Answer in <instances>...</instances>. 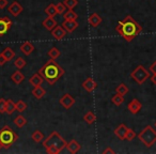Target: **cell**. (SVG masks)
Returning a JSON list of instances; mask_svg holds the SVG:
<instances>
[{"label": "cell", "mask_w": 156, "mask_h": 154, "mask_svg": "<svg viewBox=\"0 0 156 154\" xmlns=\"http://www.w3.org/2000/svg\"><path fill=\"white\" fill-rule=\"evenodd\" d=\"M115 31L126 42H132L142 32V27L130 15H126L123 20H120L115 27Z\"/></svg>", "instance_id": "obj_1"}, {"label": "cell", "mask_w": 156, "mask_h": 154, "mask_svg": "<svg viewBox=\"0 0 156 154\" xmlns=\"http://www.w3.org/2000/svg\"><path fill=\"white\" fill-rule=\"evenodd\" d=\"M39 73L42 75L44 81H46L49 85L52 86L64 75L65 72L63 67H61V65L57 61H55V59H49L40 69Z\"/></svg>", "instance_id": "obj_2"}, {"label": "cell", "mask_w": 156, "mask_h": 154, "mask_svg": "<svg viewBox=\"0 0 156 154\" xmlns=\"http://www.w3.org/2000/svg\"><path fill=\"white\" fill-rule=\"evenodd\" d=\"M43 147L46 149L47 153L49 154H58L66 147V141L58 132H52L49 136L43 141Z\"/></svg>", "instance_id": "obj_3"}, {"label": "cell", "mask_w": 156, "mask_h": 154, "mask_svg": "<svg viewBox=\"0 0 156 154\" xmlns=\"http://www.w3.org/2000/svg\"><path fill=\"white\" fill-rule=\"evenodd\" d=\"M18 139V135L10 127L9 125H5L0 130V142L2 143L5 149H9L14 142Z\"/></svg>", "instance_id": "obj_4"}, {"label": "cell", "mask_w": 156, "mask_h": 154, "mask_svg": "<svg viewBox=\"0 0 156 154\" xmlns=\"http://www.w3.org/2000/svg\"><path fill=\"white\" fill-rule=\"evenodd\" d=\"M138 138L147 148H151L156 142V131L151 125H147L138 134Z\"/></svg>", "instance_id": "obj_5"}, {"label": "cell", "mask_w": 156, "mask_h": 154, "mask_svg": "<svg viewBox=\"0 0 156 154\" xmlns=\"http://www.w3.org/2000/svg\"><path fill=\"white\" fill-rule=\"evenodd\" d=\"M130 77L136 81L138 85H143L150 78V73L143 65H138L134 71L130 73Z\"/></svg>", "instance_id": "obj_6"}, {"label": "cell", "mask_w": 156, "mask_h": 154, "mask_svg": "<svg viewBox=\"0 0 156 154\" xmlns=\"http://www.w3.org/2000/svg\"><path fill=\"white\" fill-rule=\"evenodd\" d=\"M12 27V20L8 16L0 18V37L5 35Z\"/></svg>", "instance_id": "obj_7"}, {"label": "cell", "mask_w": 156, "mask_h": 154, "mask_svg": "<svg viewBox=\"0 0 156 154\" xmlns=\"http://www.w3.org/2000/svg\"><path fill=\"white\" fill-rule=\"evenodd\" d=\"M59 103H60V104L62 105L65 109H69V108H72V107H73L74 104H75V98H74L71 94L65 93L60 98Z\"/></svg>", "instance_id": "obj_8"}, {"label": "cell", "mask_w": 156, "mask_h": 154, "mask_svg": "<svg viewBox=\"0 0 156 154\" xmlns=\"http://www.w3.org/2000/svg\"><path fill=\"white\" fill-rule=\"evenodd\" d=\"M8 11H9V13H11L14 17H17L20 14L23 13L24 8H23V5H20L18 1H13V2L8 7Z\"/></svg>", "instance_id": "obj_9"}, {"label": "cell", "mask_w": 156, "mask_h": 154, "mask_svg": "<svg viewBox=\"0 0 156 154\" xmlns=\"http://www.w3.org/2000/svg\"><path fill=\"white\" fill-rule=\"evenodd\" d=\"M50 32H51L52 38H54V39H56V40H58V41L62 40L63 38L66 35V33H67L66 30H65V29L63 28L62 26H58V25H57V26L55 27V28L52 29Z\"/></svg>", "instance_id": "obj_10"}, {"label": "cell", "mask_w": 156, "mask_h": 154, "mask_svg": "<svg viewBox=\"0 0 156 154\" xmlns=\"http://www.w3.org/2000/svg\"><path fill=\"white\" fill-rule=\"evenodd\" d=\"M141 108H142V104H141L137 98H133L127 105V109L129 110V113H133V115L138 113L139 111L141 110Z\"/></svg>", "instance_id": "obj_11"}, {"label": "cell", "mask_w": 156, "mask_h": 154, "mask_svg": "<svg viewBox=\"0 0 156 154\" xmlns=\"http://www.w3.org/2000/svg\"><path fill=\"white\" fill-rule=\"evenodd\" d=\"M61 26H62L63 28L66 30V32L72 33L78 28V26H79V25H78L77 20H64Z\"/></svg>", "instance_id": "obj_12"}, {"label": "cell", "mask_w": 156, "mask_h": 154, "mask_svg": "<svg viewBox=\"0 0 156 154\" xmlns=\"http://www.w3.org/2000/svg\"><path fill=\"white\" fill-rule=\"evenodd\" d=\"M128 127L125 125L124 123L120 124L117 128L115 130V135L120 139V140H125V136H126V133H127Z\"/></svg>", "instance_id": "obj_13"}, {"label": "cell", "mask_w": 156, "mask_h": 154, "mask_svg": "<svg viewBox=\"0 0 156 154\" xmlns=\"http://www.w3.org/2000/svg\"><path fill=\"white\" fill-rule=\"evenodd\" d=\"M67 149V151L69 152V153L72 154H75L77 153L79 150H80L81 148V145L78 141H76L75 139H72L71 141H69V142H66V147H65Z\"/></svg>", "instance_id": "obj_14"}, {"label": "cell", "mask_w": 156, "mask_h": 154, "mask_svg": "<svg viewBox=\"0 0 156 154\" xmlns=\"http://www.w3.org/2000/svg\"><path fill=\"white\" fill-rule=\"evenodd\" d=\"M96 87H98V84L94 81V79L92 78V77H88V78L83 83V88L87 92H89V93H91Z\"/></svg>", "instance_id": "obj_15"}, {"label": "cell", "mask_w": 156, "mask_h": 154, "mask_svg": "<svg viewBox=\"0 0 156 154\" xmlns=\"http://www.w3.org/2000/svg\"><path fill=\"white\" fill-rule=\"evenodd\" d=\"M42 26H43L45 29H47L48 31H51L52 29L57 26V20H55V17L48 16L47 18H45V20L42 22Z\"/></svg>", "instance_id": "obj_16"}, {"label": "cell", "mask_w": 156, "mask_h": 154, "mask_svg": "<svg viewBox=\"0 0 156 154\" xmlns=\"http://www.w3.org/2000/svg\"><path fill=\"white\" fill-rule=\"evenodd\" d=\"M20 50L25 56H30L34 50V46L31 42H25L20 45Z\"/></svg>", "instance_id": "obj_17"}, {"label": "cell", "mask_w": 156, "mask_h": 154, "mask_svg": "<svg viewBox=\"0 0 156 154\" xmlns=\"http://www.w3.org/2000/svg\"><path fill=\"white\" fill-rule=\"evenodd\" d=\"M43 81H44V78L42 77V75L40 73L33 74V75L31 76L30 78H29V83H30V85H32L33 87H37V86H41Z\"/></svg>", "instance_id": "obj_18"}, {"label": "cell", "mask_w": 156, "mask_h": 154, "mask_svg": "<svg viewBox=\"0 0 156 154\" xmlns=\"http://www.w3.org/2000/svg\"><path fill=\"white\" fill-rule=\"evenodd\" d=\"M88 22H89V24L91 25L92 27L95 28V27H98L101 25V23H102V17H101L98 13H93L89 16Z\"/></svg>", "instance_id": "obj_19"}, {"label": "cell", "mask_w": 156, "mask_h": 154, "mask_svg": "<svg viewBox=\"0 0 156 154\" xmlns=\"http://www.w3.org/2000/svg\"><path fill=\"white\" fill-rule=\"evenodd\" d=\"M31 93H32V95L34 96L37 100H41V98H43L44 96L46 95L45 89L42 88L41 86H37V87L33 88L32 91H31Z\"/></svg>", "instance_id": "obj_20"}, {"label": "cell", "mask_w": 156, "mask_h": 154, "mask_svg": "<svg viewBox=\"0 0 156 154\" xmlns=\"http://www.w3.org/2000/svg\"><path fill=\"white\" fill-rule=\"evenodd\" d=\"M11 79L14 84H16V85H20V84L25 81V75L20 71V70H17V71H15L13 74H12Z\"/></svg>", "instance_id": "obj_21"}, {"label": "cell", "mask_w": 156, "mask_h": 154, "mask_svg": "<svg viewBox=\"0 0 156 154\" xmlns=\"http://www.w3.org/2000/svg\"><path fill=\"white\" fill-rule=\"evenodd\" d=\"M16 110V103L14 102L12 98H9V100H7V107H5V113H8V115H12V113H14V111Z\"/></svg>", "instance_id": "obj_22"}, {"label": "cell", "mask_w": 156, "mask_h": 154, "mask_svg": "<svg viewBox=\"0 0 156 154\" xmlns=\"http://www.w3.org/2000/svg\"><path fill=\"white\" fill-rule=\"evenodd\" d=\"M14 124H15L17 127H20V128H22V127H24L25 125L27 124V119L24 117V116H22V115H18L17 117L14 119Z\"/></svg>", "instance_id": "obj_23"}, {"label": "cell", "mask_w": 156, "mask_h": 154, "mask_svg": "<svg viewBox=\"0 0 156 154\" xmlns=\"http://www.w3.org/2000/svg\"><path fill=\"white\" fill-rule=\"evenodd\" d=\"M63 18H64V20H77L78 15L73 10H67L63 13Z\"/></svg>", "instance_id": "obj_24"}, {"label": "cell", "mask_w": 156, "mask_h": 154, "mask_svg": "<svg viewBox=\"0 0 156 154\" xmlns=\"http://www.w3.org/2000/svg\"><path fill=\"white\" fill-rule=\"evenodd\" d=\"M111 102H112L115 106H120V105H122L125 102V98H124V95L115 93V95H112V98H111Z\"/></svg>", "instance_id": "obj_25"}, {"label": "cell", "mask_w": 156, "mask_h": 154, "mask_svg": "<svg viewBox=\"0 0 156 154\" xmlns=\"http://www.w3.org/2000/svg\"><path fill=\"white\" fill-rule=\"evenodd\" d=\"M1 54H2L3 56L5 57V58H7L8 61H11L12 59L15 58V52H14V50L12 49L11 47H5Z\"/></svg>", "instance_id": "obj_26"}, {"label": "cell", "mask_w": 156, "mask_h": 154, "mask_svg": "<svg viewBox=\"0 0 156 154\" xmlns=\"http://www.w3.org/2000/svg\"><path fill=\"white\" fill-rule=\"evenodd\" d=\"M31 138H32V140L34 141V142L40 143V142H42V141L44 140V135H43V133H42L41 131L37 130V131H34V132L32 133V135H31Z\"/></svg>", "instance_id": "obj_27"}, {"label": "cell", "mask_w": 156, "mask_h": 154, "mask_svg": "<svg viewBox=\"0 0 156 154\" xmlns=\"http://www.w3.org/2000/svg\"><path fill=\"white\" fill-rule=\"evenodd\" d=\"M45 13L47 14L48 16H50V17H55V16L58 14V13H57L56 5H54V3H50V5L45 9Z\"/></svg>", "instance_id": "obj_28"}, {"label": "cell", "mask_w": 156, "mask_h": 154, "mask_svg": "<svg viewBox=\"0 0 156 154\" xmlns=\"http://www.w3.org/2000/svg\"><path fill=\"white\" fill-rule=\"evenodd\" d=\"M83 121H86L88 124L91 125V124H93L96 121V116L92 111H88L85 115V117H83Z\"/></svg>", "instance_id": "obj_29"}, {"label": "cell", "mask_w": 156, "mask_h": 154, "mask_svg": "<svg viewBox=\"0 0 156 154\" xmlns=\"http://www.w3.org/2000/svg\"><path fill=\"white\" fill-rule=\"evenodd\" d=\"M26 64H27V61L23 57H17L15 59V61H14V65L17 67V70H22L23 67L26 66Z\"/></svg>", "instance_id": "obj_30"}, {"label": "cell", "mask_w": 156, "mask_h": 154, "mask_svg": "<svg viewBox=\"0 0 156 154\" xmlns=\"http://www.w3.org/2000/svg\"><path fill=\"white\" fill-rule=\"evenodd\" d=\"M47 55L50 57V59H55V60H56L57 58H59V57H60L61 52L57 47H52V48H50V49L48 50Z\"/></svg>", "instance_id": "obj_31"}, {"label": "cell", "mask_w": 156, "mask_h": 154, "mask_svg": "<svg viewBox=\"0 0 156 154\" xmlns=\"http://www.w3.org/2000/svg\"><path fill=\"white\" fill-rule=\"evenodd\" d=\"M115 92L119 93V94H121V95H125V94L128 92V87L125 85V84L122 83V84H120L117 88H115Z\"/></svg>", "instance_id": "obj_32"}, {"label": "cell", "mask_w": 156, "mask_h": 154, "mask_svg": "<svg viewBox=\"0 0 156 154\" xmlns=\"http://www.w3.org/2000/svg\"><path fill=\"white\" fill-rule=\"evenodd\" d=\"M63 3L67 10H73L78 5V0H63Z\"/></svg>", "instance_id": "obj_33"}, {"label": "cell", "mask_w": 156, "mask_h": 154, "mask_svg": "<svg viewBox=\"0 0 156 154\" xmlns=\"http://www.w3.org/2000/svg\"><path fill=\"white\" fill-rule=\"evenodd\" d=\"M27 109V104L23 100H20L18 102H16V110L18 113H23Z\"/></svg>", "instance_id": "obj_34"}, {"label": "cell", "mask_w": 156, "mask_h": 154, "mask_svg": "<svg viewBox=\"0 0 156 154\" xmlns=\"http://www.w3.org/2000/svg\"><path fill=\"white\" fill-rule=\"evenodd\" d=\"M136 138V133L132 130V128H128L127 130V133H126V136H125V139L128 141H132L133 139Z\"/></svg>", "instance_id": "obj_35"}, {"label": "cell", "mask_w": 156, "mask_h": 154, "mask_svg": "<svg viewBox=\"0 0 156 154\" xmlns=\"http://www.w3.org/2000/svg\"><path fill=\"white\" fill-rule=\"evenodd\" d=\"M56 7H57V13L58 14H62L63 15V13L65 12V10H66V7L64 5V3L63 2H58L56 5Z\"/></svg>", "instance_id": "obj_36"}, {"label": "cell", "mask_w": 156, "mask_h": 154, "mask_svg": "<svg viewBox=\"0 0 156 154\" xmlns=\"http://www.w3.org/2000/svg\"><path fill=\"white\" fill-rule=\"evenodd\" d=\"M5 107H7V100L1 98H0V113H5Z\"/></svg>", "instance_id": "obj_37"}, {"label": "cell", "mask_w": 156, "mask_h": 154, "mask_svg": "<svg viewBox=\"0 0 156 154\" xmlns=\"http://www.w3.org/2000/svg\"><path fill=\"white\" fill-rule=\"evenodd\" d=\"M149 71L151 72L152 74H156V61H154L149 67Z\"/></svg>", "instance_id": "obj_38"}, {"label": "cell", "mask_w": 156, "mask_h": 154, "mask_svg": "<svg viewBox=\"0 0 156 154\" xmlns=\"http://www.w3.org/2000/svg\"><path fill=\"white\" fill-rule=\"evenodd\" d=\"M7 62H8L7 58H5L2 54H0V66H3Z\"/></svg>", "instance_id": "obj_39"}, {"label": "cell", "mask_w": 156, "mask_h": 154, "mask_svg": "<svg viewBox=\"0 0 156 154\" xmlns=\"http://www.w3.org/2000/svg\"><path fill=\"white\" fill-rule=\"evenodd\" d=\"M8 0H0V10H3L8 5Z\"/></svg>", "instance_id": "obj_40"}, {"label": "cell", "mask_w": 156, "mask_h": 154, "mask_svg": "<svg viewBox=\"0 0 156 154\" xmlns=\"http://www.w3.org/2000/svg\"><path fill=\"white\" fill-rule=\"evenodd\" d=\"M103 153H104V154H107V153H111V154H112V153H115V150H112L111 148L108 147V148H106L104 151H103Z\"/></svg>", "instance_id": "obj_41"}, {"label": "cell", "mask_w": 156, "mask_h": 154, "mask_svg": "<svg viewBox=\"0 0 156 154\" xmlns=\"http://www.w3.org/2000/svg\"><path fill=\"white\" fill-rule=\"evenodd\" d=\"M150 79L153 85H156V74H152V76H150Z\"/></svg>", "instance_id": "obj_42"}, {"label": "cell", "mask_w": 156, "mask_h": 154, "mask_svg": "<svg viewBox=\"0 0 156 154\" xmlns=\"http://www.w3.org/2000/svg\"><path fill=\"white\" fill-rule=\"evenodd\" d=\"M2 148H3V145H2V143H1V142H0V150H1V149H2Z\"/></svg>", "instance_id": "obj_43"}, {"label": "cell", "mask_w": 156, "mask_h": 154, "mask_svg": "<svg viewBox=\"0 0 156 154\" xmlns=\"http://www.w3.org/2000/svg\"><path fill=\"white\" fill-rule=\"evenodd\" d=\"M155 127H156V122H155Z\"/></svg>", "instance_id": "obj_44"}]
</instances>
